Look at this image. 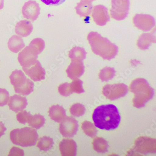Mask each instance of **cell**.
<instances>
[{"label":"cell","mask_w":156,"mask_h":156,"mask_svg":"<svg viewBox=\"0 0 156 156\" xmlns=\"http://www.w3.org/2000/svg\"><path fill=\"white\" fill-rule=\"evenodd\" d=\"M92 119L97 128L110 130L118 127L121 118L117 107L110 104L97 108L93 112Z\"/></svg>","instance_id":"obj_1"},{"label":"cell","mask_w":156,"mask_h":156,"mask_svg":"<svg viewBox=\"0 0 156 156\" xmlns=\"http://www.w3.org/2000/svg\"><path fill=\"white\" fill-rule=\"evenodd\" d=\"M87 40L93 53L101 56L104 60H111L117 54L118 47L96 32L90 33L87 36Z\"/></svg>","instance_id":"obj_2"},{"label":"cell","mask_w":156,"mask_h":156,"mask_svg":"<svg viewBox=\"0 0 156 156\" xmlns=\"http://www.w3.org/2000/svg\"><path fill=\"white\" fill-rule=\"evenodd\" d=\"M130 90L134 94L133 105L137 108L144 107L154 95V90L144 78H137L133 80L130 85Z\"/></svg>","instance_id":"obj_3"},{"label":"cell","mask_w":156,"mask_h":156,"mask_svg":"<svg viewBox=\"0 0 156 156\" xmlns=\"http://www.w3.org/2000/svg\"><path fill=\"white\" fill-rule=\"evenodd\" d=\"M39 136L33 128L25 127L12 130L10 133V139L15 145L22 147H30L36 144Z\"/></svg>","instance_id":"obj_4"},{"label":"cell","mask_w":156,"mask_h":156,"mask_svg":"<svg viewBox=\"0 0 156 156\" xmlns=\"http://www.w3.org/2000/svg\"><path fill=\"white\" fill-rule=\"evenodd\" d=\"M10 79L16 93L27 96L34 90V83L27 79L21 71L13 72L10 76Z\"/></svg>","instance_id":"obj_5"},{"label":"cell","mask_w":156,"mask_h":156,"mask_svg":"<svg viewBox=\"0 0 156 156\" xmlns=\"http://www.w3.org/2000/svg\"><path fill=\"white\" fill-rule=\"evenodd\" d=\"M129 4V0H111L112 17L118 21L124 20L128 16Z\"/></svg>","instance_id":"obj_6"},{"label":"cell","mask_w":156,"mask_h":156,"mask_svg":"<svg viewBox=\"0 0 156 156\" xmlns=\"http://www.w3.org/2000/svg\"><path fill=\"white\" fill-rule=\"evenodd\" d=\"M128 91V86L124 83L107 84L103 88V93L105 96L111 101L125 96Z\"/></svg>","instance_id":"obj_7"},{"label":"cell","mask_w":156,"mask_h":156,"mask_svg":"<svg viewBox=\"0 0 156 156\" xmlns=\"http://www.w3.org/2000/svg\"><path fill=\"white\" fill-rule=\"evenodd\" d=\"M133 151L146 154L156 152V139L147 137H140L135 142Z\"/></svg>","instance_id":"obj_8"},{"label":"cell","mask_w":156,"mask_h":156,"mask_svg":"<svg viewBox=\"0 0 156 156\" xmlns=\"http://www.w3.org/2000/svg\"><path fill=\"white\" fill-rule=\"evenodd\" d=\"M78 128L76 120L72 117H67L61 122L59 130L64 137H72L76 134Z\"/></svg>","instance_id":"obj_9"},{"label":"cell","mask_w":156,"mask_h":156,"mask_svg":"<svg viewBox=\"0 0 156 156\" xmlns=\"http://www.w3.org/2000/svg\"><path fill=\"white\" fill-rule=\"evenodd\" d=\"M133 22L136 27L144 32L150 31L155 26V19L149 15H135Z\"/></svg>","instance_id":"obj_10"},{"label":"cell","mask_w":156,"mask_h":156,"mask_svg":"<svg viewBox=\"0 0 156 156\" xmlns=\"http://www.w3.org/2000/svg\"><path fill=\"white\" fill-rule=\"evenodd\" d=\"M92 16L93 21L99 26H105L110 20L108 9L101 5H97L93 8Z\"/></svg>","instance_id":"obj_11"},{"label":"cell","mask_w":156,"mask_h":156,"mask_svg":"<svg viewBox=\"0 0 156 156\" xmlns=\"http://www.w3.org/2000/svg\"><path fill=\"white\" fill-rule=\"evenodd\" d=\"M84 67L83 61L74 60L71 61V63L66 70L68 76L71 79H77L83 75L84 73Z\"/></svg>","instance_id":"obj_12"},{"label":"cell","mask_w":156,"mask_h":156,"mask_svg":"<svg viewBox=\"0 0 156 156\" xmlns=\"http://www.w3.org/2000/svg\"><path fill=\"white\" fill-rule=\"evenodd\" d=\"M28 103L27 98L20 95H15L10 98L9 107L11 110L18 113L26 108Z\"/></svg>","instance_id":"obj_13"},{"label":"cell","mask_w":156,"mask_h":156,"mask_svg":"<svg viewBox=\"0 0 156 156\" xmlns=\"http://www.w3.org/2000/svg\"><path fill=\"white\" fill-rule=\"evenodd\" d=\"M76 143L72 139H64L59 144V149L62 156H74L76 154Z\"/></svg>","instance_id":"obj_14"},{"label":"cell","mask_w":156,"mask_h":156,"mask_svg":"<svg viewBox=\"0 0 156 156\" xmlns=\"http://www.w3.org/2000/svg\"><path fill=\"white\" fill-rule=\"evenodd\" d=\"M50 118L57 122H60L66 117V111L63 107L57 105L50 107L48 111Z\"/></svg>","instance_id":"obj_15"},{"label":"cell","mask_w":156,"mask_h":156,"mask_svg":"<svg viewBox=\"0 0 156 156\" xmlns=\"http://www.w3.org/2000/svg\"><path fill=\"white\" fill-rule=\"evenodd\" d=\"M155 41L156 38L154 35L151 34H144L138 39L137 45L141 49H147L151 43Z\"/></svg>","instance_id":"obj_16"},{"label":"cell","mask_w":156,"mask_h":156,"mask_svg":"<svg viewBox=\"0 0 156 156\" xmlns=\"http://www.w3.org/2000/svg\"><path fill=\"white\" fill-rule=\"evenodd\" d=\"M29 125L32 128L38 129L41 128L45 123V119L40 114H35L31 115L27 122Z\"/></svg>","instance_id":"obj_17"},{"label":"cell","mask_w":156,"mask_h":156,"mask_svg":"<svg viewBox=\"0 0 156 156\" xmlns=\"http://www.w3.org/2000/svg\"><path fill=\"white\" fill-rule=\"evenodd\" d=\"M76 13L81 16H88L92 10L91 3L81 1L76 7Z\"/></svg>","instance_id":"obj_18"},{"label":"cell","mask_w":156,"mask_h":156,"mask_svg":"<svg viewBox=\"0 0 156 156\" xmlns=\"http://www.w3.org/2000/svg\"><path fill=\"white\" fill-rule=\"evenodd\" d=\"M93 148L94 150L99 153H105L108 151V142L102 137H97L92 142Z\"/></svg>","instance_id":"obj_19"},{"label":"cell","mask_w":156,"mask_h":156,"mask_svg":"<svg viewBox=\"0 0 156 156\" xmlns=\"http://www.w3.org/2000/svg\"><path fill=\"white\" fill-rule=\"evenodd\" d=\"M86 53L85 50L80 47L73 48L69 52V58L71 61L74 60H84L86 58Z\"/></svg>","instance_id":"obj_20"},{"label":"cell","mask_w":156,"mask_h":156,"mask_svg":"<svg viewBox=\"0 0 156 156\" xmlns=\"http://www.w3.org/2000/svg\"><path fill=\"white\" fill-rule=\"evenodd\" d=\"M54 144L53 139L50 137L44 136L39 139L37 143V147L41 151H47L52 148Z\"/></svg>","instance_id":"obj_21"},{"label":"cell","mask_w":156,"mask_h":156,"mask_svg":"<svg viewBox=\"0 0 156 156\" xmlns=\"http://www.w3.org/2000/svg\"><path fill=\"white\" fill-rule=\"evenodd\" d=\"M115 69L110 67H105L101 70L99 74V77L102 81H108L111 80L115 75Z\"/></svg>","instance_id":"obj_22"},{"label":"cell","mask_w":156,"mask_h":156,"mask_svg":"<svg viewBox=\"0 0 156 156\" xmlns=\"http://www.w3.org/2000/svg\"><path fill=\"white\" fill-rule=\"evenodd\" d=\"M82 128L84 133L89 136L94 137L96 136L97 130L94 125L90 122L85 121L82 125Z\"/></svg>","instance_id":"obj_23"},{"label":"cell","mask_w":156,"mask_h":156,"mask_svg":"<svg viewBox=\"0 0 156 156\" xmlns=\"http://www.w3.org/2000/svg\"><path fill=\"white\" fill-rule=\"evenodd\" d=\"M85 108L83 105L76 103L71 106L70 108V114L75 117H80L84 115Z\"/></svg>","instance_id":"obj_24"},{"label":"cell","mask_w":156,"mask_h":156,"mask_svg":"<svg viewBox=\"0 0 156 156\" xmlns=\"http://www.w3.org/2000/svg\"><path fill=\"white\" fill-rule=\"evenodd\" d=\"M82 81L77 79H74L73 82L70 83V89L72 93H82L84 92L83 87Z\"/></svg>","instance_id":"obj_25"},{"label":"cell","mask_w":156,"mask_h":156,"mask_svg":"<svg viewBox=\"0 0 156 156\" xmlns=\"http://www.w3.org/2000/svg\"><path fill=\"white\" fill-rule=\"evenodd\" d=\"M58 91L61 95L63 96L68 97L72 94V91L70 89V83H62L58 87Z\"/></svg>","instance_id":"obj_26"},{"label":"cell","mask_w":156,"mask_h":156,"mask_svg":"<svg viewBox=\"0 0 156 156\" xmlns=\"http://www.w3.org/2000/svg\"><path fill=\"white\" fill-rule=\"evenodd\" d=\"M9 99V94L7 90L0 88V107L7 104Z\"/></svg>","instance_id":"obj_27"},{"label":"cell","mask_w":156,"mask_h":156,"mask_svg":"<svg viewBox=\"0 0 156 156\" xmlns=\"http://www.w3.org/2000/svg\"><path fill=\"white\" fill-rule=\"evenodd\" d=\"M32 115L27 111H23L16 115V119L18 122L22 124H26L27 122L29 119Z\"/></svg>","instance_id":"obj_28"},{"label":"cell","mask_w":156,"mask_h":156,"mask_svg":"<svg viewBox=\"0 0 156 156\" xmlns=\"http://www.w3.org/2000/svg\"><path fill=\"white\" fill-rule=\"evenodd\" d=\"M24 152L22 149L17 147H13L11 149L9 156H23Z\"/></svg>","instance_id":"obj_29"},{"label":"cell","mask_w":156,"mask_h":156,"mask_svg":"<svg viewBox=\"0 0 156 156\" xmlns=\"http://www.w3.org/2000/svg\"><path fill=\"white\" fill-rule=\"evenodd\" d=\"M42 2L48 5H59L64 2L65 0H41Z\"/></svg>","instance_id":"obj_30"},{"label":"cell","mask_w":156,"mask_h":156,"mask_svg":"<svg viewBox=\"0 0 156 156\" xmlns=\"http://www.w3.org/2000/svg\"><path fill=\"white\" fill-rule=\"evenodd\" d=\"M6 130V128L2 122H0V137L4 135Z\"/></svg>","instance_id":"obj_31"},{"label":"cell","mask_w":156,"mask_h":156,"mask_svg":"<svg viewBox=\"0 0 156 156\" xmlns=\"http://www.w3.org/2000/svg\"><path fill=\"white\" fill-rule=\"evenodd\" d=\"M82 1L86 2H89V3H91L92 2L94 1L95 0H81Z\"/></svg>","instance_id":"obj_32"}]
</instances>
